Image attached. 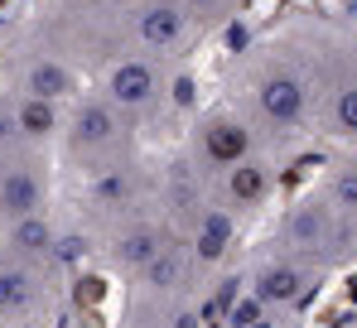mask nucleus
Returning a JSON list of instances; mask_svg holds the SVG:
<instances>
[{"instance_id": "obj_4", "label": "nucleus", "mask_w": 357, "mask_h": 328, "mask_svg": "<svg viewBox=\"0 0 357 328\" xmlns=\"http://www.w3.org/2000/svg\"><path fill=\"white\" fill-rule=\"evenodd\" d=\"M160 97V73L150 58H121L107 77V102L116 111H150Z\"/></svg>"}, {"instance_id": "obj_23", "label": "nucleus", "mask_w": 357, "mask_h": 328, "mask_svg": "<svg viewBox=\"0 0 357 328\" xmlns=\"http://www.w3.org/2000/svg\"><path fill=\"white\" fill-rule=\"evenodd\" d=\"M174 328H198V314H174Z\"/></svg>"}, {"instance_id": "obj_3", "label": "nucleus", "mask_w": 357, "mask_h": 328, "mask_svg": "<svg viewBox=\"0 0 357 328\" xmlns=\"http://www.w3.org/2000/svg\"><path fill=\"white\" fill-rule=\"evenodd\" d=\"M338 232H343V218H333V208H324V203H299V208H290L285 222H280L285 246H295L304 256L328 251V246L338 241Z\"/></svg>"}, {"instance_id": "obj_19", "label": "nucleus", "mask_w": 357, "mask_h": 328, "mask_svg": "<svg viewBox=\"0 0 357 328\" xmlns=\"http://www.w3.org/2000/svg\"><path fill=\"white\" fill-rule=\"evenodd\" d=\"M169 208H193L198 203V179H193V164H169Z\"/></svg>"}, {"instance_id": "obj_15", "label": "nucleus", "mask_w": 357, "mask_h": 328, "mask_svg": "<svg viewBox=\"0 0 357 328\" xmlns=\"http://www.w3.org/2000/svg\"><path fill=\"white\" fill-rule=\"evenodd\" d=\"M15 131L29 135V140H49V135L59 131V111H54V102L20 97V102H15Z\"/></svg>"}, {"instance_id": "obj_24", "label": "nucleus", "mask_w": 357, "mask_h": 328, "mask_svg": "<svg viewBox=\"0 0 357 328\" xmlns=\"http://www.w3.org/2000/svg\"><path fill=\"white\" fill-rule=\"evenodd\" d=\"M251 328H271V324H266V319H256V324H251Z\"/></svg>"}, {"instance_id": "obj_5", "label": "nucleus", "mask_w": 357, "mask_h": 328, "mask_svg": "<svg viewBox=\"0 0 357 328\" xmlns=\"http://www.w3.org/2000/svg\"><path fill=\"white\" fill-rule=\"evenodd\" d=\"M135 34L145 49H174L188 34V10L178 0H145L135 10Z\"/></svg>"}, {"instance_id": "obj_25", "label": "nucleus", "mask_w": 357, "mask_h": 328, "mask_svg": "<svg viewBox=\"0 0 357 328\" xmlns=\"http://www.w3.org/2000/svg\"><path fill=\"white\" fill-rule=\"evenodd\" d=\"M353 328H357V319H353Z\"/></svg>"}, {"instance_id": "obj_7", "label": "nucleus", "mask_w": 357, "mask_h": 328, "mask_svg": "<svg viewBox=\"0 0 357 328\" xmlns=\"http://www.w3.org/2000/svg\"><path fill=\"white\" fill-rule=\"evenodd\" d=\"M304 290H309V271L299 261H275V266H261L256 271V299L261 304L285 309V304H299L304 299Z\"/></svg>"}, {"instance_id": "obj_12", "label": "nucleus", "mask_w": 357, "mask_h": 328, "mask_svg": "<svg viewBox=\"0 0 357 328\" xmlns=\"http://www.w3.org/2000/svg\"><path fill=\"white\" fill-rule=\"evenodd\" d=\"M39 304V285L24 266H0V319H20Z\"/></svg>"}, {"instance_id": "obj_20", "label": "nucleus", "mask_w": 357, "mask_h": 328, "mask_svg": "<svg viewBox=\"0 0 357 328\" xmlns=\"http://www.w3.org/2000/svg\"><path fill=\"white\" fill-rule=\"evenodd\" d=\"M169 97H174V107H193V97H198V82H193V73H178L174 82H169Z\"/></svg>"}, {"instance_id": "obj_11", "label": "nucleus", "mask_w": 357, "mask_h": 328, "mask_svg": "<svg viewBox=\"0 0 357 328\" xmlns=\"http://www.w3.org/2000/svg\"><path fill=\"white\" fill-rule=\"evenodd\" d=\"M232 237H237V218L227 208H208L198 218V232H193V256L198 261H218L232 246Z\"/></svg>"}, {"instance_id": "obj_16", "label": "nucleus", "mask_w": 357, "mask_h": 328, "mask_svg": "<svg viewBox=\"0 0 357 328\" xmlns=\"http://www.w3.org/2000/svg\"><path fill=\"white\" fill-rule=\"evenodd\" d=\"M328 208H333V218L357 222V164H343L328 179Z\"/></svg>"}, {"instance_id": "obj_1", "label": "nucleus", "mask_w": 357, "mask_h": 328, "mask_svg": "<svg viewBox=\"0 0 357 328\" xmlns=\"http://www.w3.org/2000/svg\"><path fill=\"white\" fill-rule=\"evenodd\" d=\"M256 111L275 131H299L304 116H309V87H304V77H295V73H266L256 82Z\"/></svg>"}, {"instance_id": "obj_8", "label": "nucleus", "mask_w": 357, "mask_h": 328, "mask_svg": "<svg viewBox=\"0 0 357 328\" xmlns=\"http://www.w3.org/2000/svg\"><path fill=\"white\" fill-rule=\"evenodd\" d=\"M121 140V121L112 102H82L73 116V145L77 150H107Z\"/></svg>"}, {"instance_id": "obj_9", "label": "nucleus", "mask_w": 357, "mask_h": 328, "mask_svg": "<svg viewBox=\"0 0 357 328\" xmlns=\"http://www.w3.org/2000/svg\"><path fill=\"white\" fill-rule=\"evenodd\" d=\"M77 87V77H73V68L59 63V58H34L29 68H24V97H39V102H59Z\"/></svg>"}, {"instance_id": "obj_18", "label": "nucleus", "mask_w": 357, "mask_h": 328, "mask_svg": "<svg viewBox=\"0 0 357 328\" xmlns=\"http://www.w3.org/2000/svg\"><path fill=\"white\" fill-rule=\"evenodd\" d=\"M328 126H333L338 135L357 140V82H343V87L333 92V102H328Z\"/></svg>"}, {"instance_id": "obj_17", "label": "nucleus", "mask_w": 357, "mask_h": 328, "mask_svg": "<svg viewBox=\"0 0 357 328\" xmlns=\"http://www.w3.org/2000/svg\"><path fill=\"white\" fill-rule=\"evenodd\" d=\"M140 280H145V285H150L155 295H169V290H178V285H183V256L165 246V251L155 256V266L140 275Z\"/></svg>"}, {"instance_id": "obj_13", "label": "nucleus", "mask_w": 357, "mask_h": 328, "mask_svg": "<svg viewBox=\"0 0 357 328\" xmlns=\"http://www.w3.org/2000/svg\"><path fill=\"white\" fill-rule=\"evenodd\" d=\"M5 241H10V251H15V256H24V261H39V256H49V251L59 246L54 227L39 218V213H34V218H15Z\"/></svg>"}, {"instance_id": "obj_21", "label": "nucleus", "mask_w": 357, "mask_h": 328, "mask_svg": "<svg viewBox=\"0 0 357 328\" xmlns=\"http://www.w3.org/2000/svg\"><path fill=\"white\" fill-rule=\"evenodd\" d=\"M121 193H126V184H121V174H107V179H97V198H102V203H116Z\"/></svg>"}, {"instance_id": "obj_2", "label": "nucleus", "mask_w": 357, "mask_h": 328, "mask_svg": "<svg viewBox=\"0 0 357 328\" xmlns=\"http://www.w3.org/2000/svg\"><path fill=\"white\" fill-rule=\"evenodd\" d=\"M198 160L208 169H237L241 160H251V131L237 116H208L198 126Z\"/></svg>"}, {"instance_id": "obj_10", "label": "nucleus", "mask_w": 357, "mask_h": 328, "mask_svg": "<svg viewBox=\"0 0 357 328\" xmlns=\"http://www.w3.org/2000/svg\"><path fill=\"white\" fill-rule=\"evenodd\" d=\"M160 251H165V246H160V232H155V227H130V232H121L116 246H112L116 266L130 271V275H145L150 266H155Z\"/></svg>"}, {"instance_id": "obj_14", "label": "nucleus", "mask_w": 357, "mask_h": 328, "mask_svg": "<svg viewBox=\"0 0 357 328\" xmlns=\"http://www.w3.org/2000/svg\"><path fill=\"white\" fill-rule=\"evenodd\" d=\"M266 193H271V169L261 160H241L237 169H227V198L232 203L256 208V203H266Z\"/></svg>"}, {"instance_id": "obj_22", "label": "nucleus", "mask_w": 357, "mask_h": 328, "mask_svg": "<svg viewBox=\"0 0 357 328\" xmlns=\"http://www.w3.org/2000/svg\"><path fill=\"white\" fill-rule=\"evenodd\" d=\"M82 251H87V246H82V237H63L59 246H54V256H59V261H77Z\"/></svg>"}, {"instance_id": "obj_6", "label": "nucleus", "mask_w": 357, "mask_h": 328, "mask_svg": "<svg viewBox=\"0 0 357 328\" xmlns=\"http://www.w3.org/2000/svg\"><path fill=\"white\" fill-rule=\"evenodd\" d=\"M44 208V179L24 164L0 169V218H34Z\"/></svg>"}]
</instances>
